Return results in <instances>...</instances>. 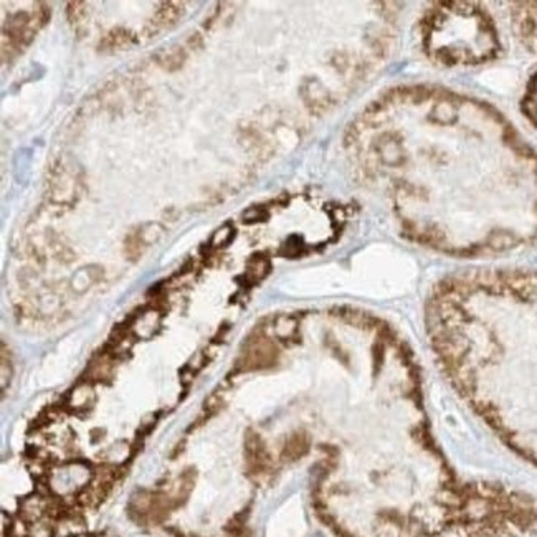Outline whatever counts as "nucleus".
Here are the masks:
<instances>
[{
	"label": "nucleus",
	"mask_w": 537,
	"mask_h": 537,
	"mask_svg": "<svg viewBox=\"0 0 537 537\" xmlns=\"http://www.w3.org/2000/svg\"><path fill=\"white\" fill-rule=\"evenodd\" d=\"M50 7L40 5L34 12H17L9 19L2 32V51L4 56L17 55L34 40L35 34L48 22Z\"/></svg>",
	"instance_id": "1"
},
{
	"label": "nucleus",
	"mask_w": 537,
	"mask_h": 537,
	"mask_svg": "<svg viewBox=\"0 0 537 537\" xmlns=\"http://www.w3.org/2000/svg\"><path fill=\"white\" fill-rule=\"evenodd\" d=\"M81 179L78 175V168L75 163L66 159H60L53 168L50 175V197L51 202L58 205H71L80 195Z\"/></svg>",
	"instance_id": "2"
},
{
	"label": "nucleus",
	"mask_w": 537,
	"mask_h": 537,
	"mask_svg": "<svg viewBox=\"0 0 537 537\" xmlns=\"http://www.w3.org/2000/svg\"><path fill=\"white\" fill-rule=\"evenodd\" d=\"M96 404V392L93 384L80 380L70 392L65 395L63 410L71 411L75 415H86L93 410Z\"/></svg>",
	"instance_id": "3"
},
{
	"label": "nucleus",
	"mask_w": 537,
	"mask_h": 537,
	"mask_svg": "<svg viewBox=\"0 0 537 537\" xmlns=\"http://www.w3.org/2000/svg\"><path fill=\"white\" fill-rule=\"evenodd\" d=\"M114 366H116V357L106 349H103V352L96 354L88 364L85 374H83V380L90 384H108L114 375Z\"/></svg>",
	"instance_id": "4"
},
{
	"label": "nucleus",
	"mask_w": 537,
	"mask_h": 537,
	"mask_svg": "<svg viewBox=\"0 0 537 537\" xmlns=\"http://www.w3.org/2000/svg\"><path fill=\"white\" fill-rule=\"evenodd\" d=\"M182 15H184V4L179 2H164L154 15L153 25L154 32L158 29H170L174 27Z\"/></svg>",
	"instance_id": "5"
},
{
	"label": "nucleus",
	"mask_w": 537,
	"mask_h": 537,
	"mask_svg": "<svg viewBox=\"0 0 537 537\" xmlns=\"http://www.w3.org/2000/svg\"><path fill=\"white\" fill-rule=\"evenodd\" d=\"M133 44H134V35L126 29L118 27V29H113L111 32H108L103 36V40L100 41V48L101 51L113 53V51L126 50Z\"/></svg>",
	"instance_id": "6"
},
{
	"label": "nucleus",
	"mask_w": 537,
	"mask_h": 537,
	"mask_svg": "<svg viewBox=\"0 0 537 537\" xmlns=\"http://www.w3.org/2000/svg\"><path fill=\"white\" fill-rule=\"evenodd\" d=\"M155 60L158 63L168 71H175L184 65V61L187 60V51L184 46H169V48H163L158 51L155 55Z\"/></svg>",
	"instance_id": "7"
},
{
	"label": "nucleus",
	"mask_w": 537,
	"mask_h": 537,
	"mask_svg": "<svg viewBox=\"0 0 537 537\" xmlns=\"http://www.w3.org/2000/svg\"><path fill=\"white\" fill-rule=\"evenodd\" d=\"M233 238H235V228H233L232 223H225V225H222L212 235L210 247L215 248V250L225 248L227 245H230V242H232Z\"/></svg>",
	"instance_id": "8"
},
{
	"label": "nucleus",
	"mask_w": 537,
	"mask_h": 537,
	"mask_svg": "<svg viewBox=\"0 0 537 537\" xmlns=\"http://www.w3.org/2000/svg\"><path fill=\"white\" fill-rule=\"evenodd\" d=\"M66 15L71 25L80 27L81 24H85L88 17V5L85 2H70L66 9Z\"/></svg>",
	"instance_id": "9"
},
{
	"label": "nucleus",
	"mask_w": 537,
	"mask_h": 537,
	"mask_svg": "<svg viewBox=\"0 0 537 537\" xmlns=\"http://www.w3.org/2000/svg\"><path fill=\"white\" fill-rule=\"evenodd\" d=\"M144 250H145V243L140 240L138 232L131 233V235L126 238V255L131 260H138L140 255L144 253Z\"/></svg>",
	"instance_id": "10"
}]
</instances>
